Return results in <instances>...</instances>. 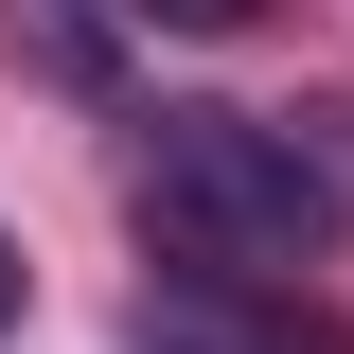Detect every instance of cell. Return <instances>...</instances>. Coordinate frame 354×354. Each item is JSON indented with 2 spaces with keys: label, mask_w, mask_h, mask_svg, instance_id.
I'll return each mask as SVG.
<instances>
[{
  "label": "cell",
  "mask_w": 354,
  "mask_h": 354,
  "mask_svg": "<svg viewBox=\"0 0 354 354\" xmlns=\"http://www.w3.org/2000/svg\"><path fill=\"white\" fill-rule=\"evenodd\" d=\"M0 319H18V248H0Z\"/></svg>",
  "instance_id": "277c9868"
},
{
  "label": "cell",
  "mask_w": 354,
  "mask_h": 354,
  "mask_svg": "<svg viewBox=\"0 0 354 354\" xmlns=\"http://www.w3.org/2000/svg\"><path fill=\"white\" fill-rule=\"evenodd\" d=\"M160 354H319V337H283V319H230L213 283H177V301H160Z\"/></svg>",
  "instance_id": "7a4b0ae2"
},
{
  "label": "cell",
  "mask_w": 354,
  "mask_h": 354,
  "mask_svg": "<svg viewBox=\"0 0 354 354\" xmlns=\"http://www.w3.org/2000/svg\"><path fill=\"white\" fill-rule=\"evenodd\" d=\"M142 213L195 266H319L337 248V177L283 124H248V106H160L142 124Z\"/></svg>",
  "instance_id": "6da1fadb"
},
{
  "label": "cell",
  "mask_w": 354,
  "mask_h": 354,
  "mask_svg": "<svg viewBox=\"0 0 354 354\" xmlns=\"http://www.w3.org/2000/svg\"><path fill=\"white\" fill-rule=\"evenodd\" d=\"M142 18H160V36H248L266 0H142Z\"/></svg>",
  "instance_id": "3957f363"
}]
</instances>
